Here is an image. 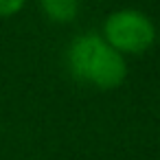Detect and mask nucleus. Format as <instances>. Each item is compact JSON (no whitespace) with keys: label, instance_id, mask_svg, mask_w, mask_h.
<instances>
[{"label":"nucleus","instance_id":"obj_1","mask_svg":"<svg viewBox=\"0 0 160 160\" xmlns=\"http://www.w3.org/2000/svg\"><path fill=\"white\" fill-rule=\"evenodd\" d=\"M66 59L75 79L99 90H114L127 77L125 57L97 33H83L75 38L68 46Z\"/></svg>","mask_w":160,"mask_h":160},{"label":"nucleus","instance_id":"obj_2","mask_svg":"<svg viewBox=\"0 0 160 160\" xmlns=\"http://www.w3.org/2000/svg\"><path fill=\"white\" fill-rule=\"evenodd\" d=\"M101 38L114 51H118L123 57L125 55H140L153 44L156 27L149 20V16H145L142 11L118 9L105 18Z\"/></svg>","mask_w":160,"mask_h":160},{"label":"nucleus","instance_id":"obj_3","mask_svg":"<svg viewBox=\"0 0 160 160\" xmlns=\"http://www.w3.org/2000/svg\"><path fill=\"white\" fill-rule=\"evenodd\" d=\"M42 9L53 22H70L77 16V0H42Z\"/></svg>","mask_w":160,"mask_h":160},{"label":"nucleus","instance_id":"obj_4","mask_svg":"<svg viewBox=\"0 0 160 160\" xmlns=\"http://www.w3.org/2000/svg\"><path fill=\"white\" fill-rule=\"evenodd\" d=\"M24 7V0H0V18H11L20 13Z\"/></svg>","mask_w":160,"mask_h":160}]
</instances>
